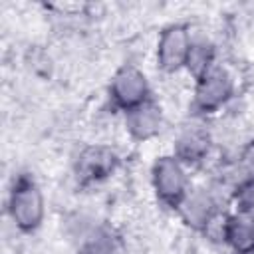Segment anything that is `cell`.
Instances as JSON below:
<instances>
[{
	"label": "cell",
	"mask_w": 254,
	"mask_h": 254,
	"mask_svg": "<svg viewBox=\"0 0 254 254\" xmlns=\"http://www.w3.org/2000/svg\"><path fill=\"white\" fill-rule=\"evenodd\" d=\"M238 254H254V246H250L248 250H244V252H238Z\"/></svg>",
	"instance_id": "cell-14"
},
{
	"label": "cell",
	"mask_w": 254,
	"mask_h": 254,
	"mask_svg": "<svg viewBox=\"0 0 254 254\" xmlns=\"http://www.w3.org/2000/svg\"><path fill=\"white\" fill-rule=\"evenodd\" d=\"M234 91V81L222 65H212L206 69L194 85V107L202 113H212L220 109Z\"/></svg>",
	"instance_id": "cell-3"
},
{
	"label": "cell",
	"mask_w": 254,
	"mask_h": 254,
	"mask_svg": "<svg viewBox=\"0 0 254 254\" xmlns=\"http://www.w3.org/2000/svg\"><path fill=\"white\" fill-rule=\"evenodd\" d=\"M151 179L159 198L175 208L189 192V177H187L185 165L175 155L159 157L153 165Z\"/></svg>",
	"instance_id": "cell-2"
},
{
	"label": "cell",
	"mask_w": 254,
	"mask_h": 254,
	"mask_svg": "<svg viewBox=\"0 0 254 254\" xmlns=\"http://www.w3.org/2000/svg\"><path fill=\"white\" fill-rule=\"evenodd\" d=\"M161 123H163L161 107L153 99H147L145 103L125 111L127 131L137 141H147V139L155 137L161 131Z\"/></svg>",
	"instance_id": "cell-8"
},
{
	"label": "cell",
	"mask_w": 254,
	"mask_h": 254,
	"mask_svg": "<svg viewBox=\"0 0 254 254\" xmlns=\"http://www.w3.org/2000/svg\"><path fill=\"white\" fill-rule=\"evenodd\" d=\"M119 165V157L111 147L105 145H89L85 147L77 161L75 173L81 183H97L107 179Z\"/></svg>",
	"instance_id": "cell-6"
},
{
	"label": "cell",
	"mask_w": 254,
	"mask_h": 254,
	"mask_svg": "<svg viewBox=\"0 0 254 254\" xmlns=\"http://www.w3.org/2000/svg\"><path fill=\"white\" fill-rule=\"evenodd\" d=\"M44 194L34 179L20 175L8 194V214L22 232L36 230L44 220Z\"/></svg>",
	"instance_id": "cell-1"
},
{
	"label": "cell",
	"mask_w": 254,
	"mask_h": 254,
	"mask_svg": "<svg viewBox=\"0 0 254 254\" xmlns=\"http://www.w3.org/2000/svg\"><path fill=\"white\" fill-rule=\"evenodd\" d=\"M212 65H214V48L206 40H192L185 67L194 75V79H198Z\"/></svg>",
	"instance_id": "cell-11"
},
{
	"label": "cell",
	"mask_w": 254,
	"mask_h": 254,
	"mask_svg": "<svg viewBox=\"0 0 254 254\" xmlns=\"http://www.w3.org/2000/svg\"><path fill=\"white\" fill-rule=\"evenodd\" d=\"M177 210L185 224H189L194 230H202L208 226L212 216L218 212L214 196L204 189H194L185 194V198L177 204Z\"/></svg>",
	"instance_id": "cell-7"
},
{
	"label": "cell",
	"mask_w": 254,
	"mask_h": 254,
	"mask_svg": "<svg viewBox=\"0 0 254 254\" xmlns=\"http://www.w3.org/2000/svg\"><path fill=\"white\" fill-rule=\"evenodd\" d=\"M224 242L230 244L236 254L254 246V212L236 210L226 216L224 224Z\"/></svg>",
	"instance_id": "cell-10"
},
{
	"label": "cell",
	"mask_w": 254,
	"mask_h": 254,
	"mask_svg": "<svg viewBox=\"0 0 254 254\" xmlns=\"http://www.w3.org/2000/svg\"><path fill=\"white\" fill-rule=\"evenodd\" d=\"M109 91L113 103L119 109L129 111L149 99V81L137 65L125 64L115 71Z\"/></svg>",
	"instance_id": "cell-4"
},
{
	"label": "cell",
	"mask_w": 254,
	"mask_h": 254,
	"mask_svg": "<svg viewBox=\"0 0 254 254\" xmlns=\"http://www.w3.org/2000/svg\"><path fill=\"white\" fill-rule=\"evenodd\" d=\"M238 163H240V169H242V173H244V179L254 177V141L248 143V145L242 149Z\"/></svg>",
	"instance_id": "cell-13"
},
{
	"label": "cell",
	"mask_w": 254,
	"mask_h": 254,
	"mask_svg": "<svg viewBox=\"0 0 254 254\" xmlns=\"http://www.w3.org/2000/svg\"><path fill=\"white\" fill-rule=\"evenodd\" d=\"M190 44H192V38H190V32L187 26H183V24L167 26L159 36L157 65L167 73H173V71L185 67L189 52H190Z\"/></svg>",
	"instance_id": "cell-5"
},
{
	"label": "cell",
	"mask_w": 254,
	"mask_h": 254,
	"mask_svg": "<svg viewBox=\"0 0 254 254\" xmlns=\"http://www.w3.org/2000/svg\"><path fill=\"white\" fill-rule=\"evenodd\" d=\"M234 202L238 210L254 212V177L238 183V187L234 189Z\"/></svg>",
	"instance_id": "cell-12"
},
{
	"label": "cell",
	"mask_w": 254,
	"mask_h": 254,
	"mask_svg": "<svg viewBox=\"0 0 254 254\" xmlns=\"http://www.w3.org/2000/svg\"><path fill=\"white\" fill-rule=\"evenodd\" d=\"M210 149V135L200 125H189L181 131L175 141V157L183 165H192L202 161Z\"/></svg>",
	"instance_id": "cell-9"
}]
</instances>
